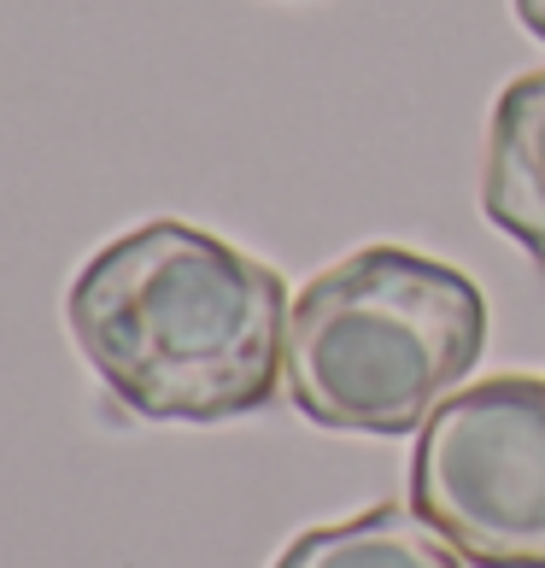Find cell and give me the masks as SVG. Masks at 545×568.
I'll return each instance as SVG.
<instances>
[{
	"label": "cell",
	"mask_w": 545,
	"mask_h": 568,
	"mask_svg": "<svg viewBox=\"0 0 545 568\" xmlns=\"http://www.w3.org/2000/svg\"><path fill=\"white\" fill-rule=\"evenodd\" d=\"M511 7H516V24L534 41H545V0H511Z\"/></svg>",
	"instance_id": "8992f818"
},
{
	"label": "cell",
	"mask_w": 545,
	"mask_h": 568,
	"mask_svg": "<svg viewBox=\"0 0 545 568\" xmlns=\"http://www.w3.org/2000/svg\"><path fill=\"white\" fill-rule=\"evenodd\" d=\"M287 282L212 229L159 217L77 270L65 323L141 423H235L282 387Z\"/></svg>",
	"instance_id": "6da1fadb"
},
{
	"label": "cell",
	"mask_w": 545,
	"mask_h": 568,
	"mask_svg": "<svg viewBox=\"0 0 545 568\" xmlns=\"http://www.w3.org/2000/svg\"><path fill=\"white\" fill-rule=\"evenodd\" d=\"M411 510L470 568H545V382L487 375L411 452Z\"/></svg>",
	"instance_id": "3957f363"
},
{
	"label": "cell",
	"mask_w": 545,
	"mask_h": 568,
	"mask_svg": "<svg viewBox=\"0 0 545 568\" xmlns=\"http://www.w3.org/2000/svg\"><path fill=\"white\" fill-rule=\"evenodd\" d=\"M464 557L416 510L400 504H370L364 516L311 528L276 557V568H457Z\"/></svg>",
	"instance_id": "5b68a950"
},
{
	"label": "cell",
	"mask_w": 545,
	"mask_h": 568,
	"mask_svg": "<svg viewBox=\"0 0 545 568\" xmlns=\"http://www.w3.org/2000/svg\"><path fill=\"white\" fill-rule=\"evenodd\" d=\"M481 352L487 300L464 270L405 246H364L300 287L282 387L329 434L400 439L470 382Z\"/></svg>",
	"instance_id": "7a4b0ae2"
},
{
	"label": "cell",
	"mask_w": 545,
	"mask_h": 568,
	"mask_svg": "<svg viewBox=\"0 0 545 568\" xmlns=\"http://www.w3.org/2000/svg\"><path fill=\"white\" fill-rule=\"evenodd\" d=\"M481 212L545 276V71L505 82L481 153Z\"/></svg>",
	"instance_id": "277c9868"
}]
</instances>
